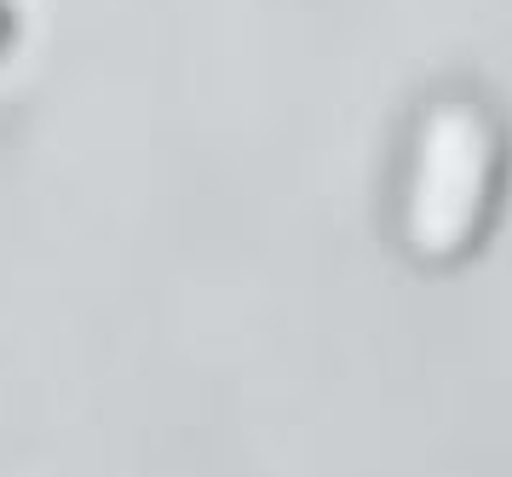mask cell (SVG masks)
Listing matches in <instances>:
<instances>
[{"label":"cell","instance_id":"obj_1","mask_svg":"<svg viewBox=\"0 0 512 477\" xmlns=\"http://www.w3.org/2000/svg\"><path fill=\"white\" fill-rule=\"evenodd\" d=\"M507 190V121L478 87L426 92L397 167V242L420 265H455L495 225Z\"/></svg>","mask_w":512,"mask_h":477},{"label":"cell","instance_id":"obj_2","mask_svg":"<svg viewBox=\"0 0 512 477\" xmlns=\"http://www.w3.org/2000/svg\"><path fill=\"white\" fill-rule=\"evenodd\" d=\"M12 35H18V18H12V6H6V0H0V52H6V46H12Z\"/></svg>","mask_w":512,"mask_h":477}]
</instances>
